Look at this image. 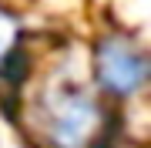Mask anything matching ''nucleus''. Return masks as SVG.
Wrapping results in <instances>:
<instances>
[{
	"instance_id": "obj_1",
	"label": "nucleus",
	"mask_w": 151,
	"mask_h": 148,
	"mask_svg": "<svg viewBox=\"0 0 151 148\" xmlns=\"http://www.w3.org/2000/svg\"><path fill=\"white\" fill-rule=\"evenodd\" d=\"M104 125V111L81 84H54L37 101V128L50 148H87Z\"/></svg>"
},
{
	"instance_id": "obj_2",
	"label": "nucleus",
	"mask_w": 151,
	"mask_h": 148,
	"mask_svg": "<svg viewBox=\"0 0 151 148\" xmlns=\"http://www.w3.org/2000/svg\"><path fill=\"white\" fill-rule=\"evenodd\" d=\"M97 88L111 98H131L151 84V54L128 37H101L94 47Z\"/></svg>"
}]
</instances>
